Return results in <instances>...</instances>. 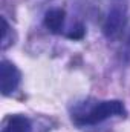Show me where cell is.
Listing matches in <instances>:
<instances>
[{
  "label": "cell",
  "instance_id": "obj_1",
  "mask_svg": "<svg viewBox=\"0 0 130 132\" xmlns=\"http://www.w3.org/2000/svg\"><path fill=\"white\" fill-rule=\"evenodd\" d=\"M126 112L124 104L119 100H109V101H101L97 106H94L90 111L78 115L77 123L78 125H98L110 117L115 115H123Z\"/></svg>",
  "mask_w": 130,
  "mask_h": 132
},
{
  "label": "cell",
  "instance_id": "obj_2",
  "mask_svg": "<svg viewBox=\"0 0 130 132\" xmlns=\"http://www.w3.org/2000/svg\"><path fill=\"white\" fill-rule=\"evenodd\" d=\"M127 23V12H126V8L121 6V5H115L107 17H106V22H104V26H103V31H104V35L107 38H115L118 37L121 31L124 29Z\"/></svg>",
  "mask_w": 130,
  "mask_h": 132
},
{
  "label": "cell",
  "instance_id": "obj_3",
  "mask_svg": "<svg viewBox=\"0 0 130 132\" xmlns=\"http://www.w3.org/2000/svg\"><path fill=\"white\" fill-rule=\"evenodd\" d=\"M20 83V71L17 66L8 60H2L0 63V91L3 95L12 94Z\"/></svg>",
  "mask_w": 130,
  "mask_h": 132
},
{
  "label": "cell",
  "instance_id": "obj_4",
  "mask_svg": "<svg viewBox=\"0 0 130 132\" xmlns=\"http://www.w3.org/2000/svg\"><path fill=\"white\" fill-rule=\"evenodd\" d=\"M64 17L66 12L61 8H54L49 9L44 15V26L51 31V32H60V29L64 25Z\"/></svg>",
  "mask_w": 130,
  "mask_h": 132
},
{
  "label": "cell",
  "instance_id": "obj_5",
  "mask_svg": "<svg viewBox=\"0 0 130 132\" xmlns=\"http://www.w3.org/2000/svg\"><path fill=\"white\" fill-rule=\"evenodd\" d=\"M31 121L23 115H14L8 120L3 132H31Z\"/></svg>",
  "mask_w": 130,
  "mask_h": 132
},
{
  "label": "cell",
  "instance_id": "obj_6",
  "mask_svg": "<svg viewBox=\"0 0 130 132\" xmlns=\"http://www.w3.org/2000/svg\"><path fill=\"white\" fill-rule=\"evenodd\" d=\"M84 35V29H83V26L80 25V26H77L75 28V31H72V32L67 34V37L69 38H73V40H77V38H81Z\"/></svg>",
  "mask_w": 130,
  "mask_h": 132
}]
</instances>
